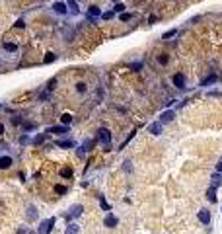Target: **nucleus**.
Wrapping results in <instances>:
<instances>
[{
	"label": "nucleus",
	"instance_id": "obj_1",
	"mask_svg": "<svg viewBox=\"0 0 222 234\" xmlns=\"http://www.w3.org/2000/svg\"><path fill=\"white\" fill-rule=\"evenodd\" d=\"M97 140L103 145V150H109V146H111V133L107 131V129H99V131H97Z\"/></svg>",
	"mask_w": 222,
	"mask_h": 234
},
{
	"label": "nucleus",
	"instance_id": "obj_2",
	"mask_svg": "<svg viewBox=\"0 0 222 234\" xmlns=\"http://www.w3.org/2000/svg\"><path fill=\"white\" fill-rule=\"evenodd\" d=\"M55 222H57L55 217H51V219H47V220H41V225L37 226V232L39 234H49L53 230V226H55Z\"/></svg>",
	"mask_w": 222,
	"mask_h": 234
},
{
	"label": "nucleus",
	"instance_id": "obj_3",
	"mask_svg": "<svg viewBox=\"0 0 222 234\" xmlns=\"http://www.w3.org/2000/svg\"><path fill=\"white\" fill-rule=\"evenodd\" d=\"M162 131H164V125L160 121H154V123H150V125H148V133H152L154 137L162 135Z\"/></svg>",
	"mask_w": 222,
	"mask_h": 234
},
{
	"label": "nucleus",
	"instance_id": "obj_4",
	"mask_svg": "<svg viewBox=\"0 0 222 234\" xmlns=\"http://www.w3.org/2000/svg\"><path fill=\"white\" fill-rule=\"evenodd\" d=\"M103 225H105L107 228H115V226L119 225V219H117L115 215H111V213H109V215H105V219H103Z\"/></svg>",
	"mask_w": 222,
	"mask_h": 234
},
{
	"label": "nucleus",
	"instance_id": "obj_5",
	"mask_svg": "<svg viewBox=\"0 0 222 234\" xmlns=\"http://www.w3.org/2000/svg\"><path fill=\"white\" fill-rule=\"evenodd\" d=\"M47 133H53V135H65V133H68V127L66 125H55V127H49Z\"/></svg>",
	"mask_w": 222,
	"mask_h": 234
},
{
	"label": "nucleus",
	"instance_id": "obj_6",
	"mask_svg": "<svg viewBox=\"0 0 222 234\" xmlns=\"http://www.w3.org/2000/svg\"><path fill=\"white\" fill-rule=\"evenodd\" d=\"M173 119H176V113L171 111V109H168V111H164L162 115H160V123H162V125L164 123H171Z\"/></svg>",
	"mask_w": 222,
	"mask_h": 234
},
{
	"label": "nucleus",
	"instance_id": "obj_7",
	"mask_svg": "<svg viewBox=\"0 0 222 234\" xmlns=\"http://www.w3.org/2000/svg\"><path fill=\"white\" fill-rule=\"evenodd\" d=\"M171 80H173V86H176V88H185V76L183 74H179V72H177V74H173V78H171Z\"/></svg>",
	"mask_w": 222,
	"mask_h": 234
},
{
	"label": "nucleus",
	"instance_id": "obj_8",
	"mask_svg": "<svg viewBox=\"0 0 222 234\" xmlns=\"http://www.w3.org/2000/svg\"><path fill=\"white\" fill-rule=\"evenodd\" d=\"M12 164H14L12 156H0V170H6V168H10Z\"/></svg>",
	"mask_w": 222,
	"mask_h": 234
},
{
	"label": "nucleus",
	"instance_id": "obj_9",
	"mask_svg": "<svg viewBox=\"0 0 222 234\" xmlns=\"http://www.w3.org/2000/svg\"><path fill=\"white\" fill-rule=\"evenodd\" d=\"M199 220L203 225H208V222H210V213H208L207 209H201L199 211Z\"/></svg>",
	"mask_w": 222,
	"mask_h": 234
},
{
	"label": "nucleus",
	"instance_id": "obj_10",
	"mask_svg": "<svg viewBox=\"0 0 222 234\" xmlns=\"http://www.w3.org/2000/svg\"><path fill=\"white\" fill-rule=\"evenodd\" d=\"M53 10H55L57 14H66V12H68L65 2H55V4H53Z\"/></svg>",
	"mask_w": 222,
	"mask_h": 234
},
{
	"label": "nucleus",
	"instance_id": "obj_11",
	"mask_svg": "<svg viewBox=\"0 0 222 234\" xmlns=\"http://www.w3.org/2000/svg\"><path fill=\"white\" fill-rule=\"evenodd\" d=\"M82 205H74V207H70V213H68V217L72 219V217H80L82 215Z\"/></svg>",
	"mask_w": 222,
	"mask_h": 234
},
{
	"label": "nucleus",
	"instance_id": "obj_12",
	"mask_svg": "<svg viewBox=\"0 0 222 234\" xmlns=\"http://www.w3.org/2000/svg\"><path fill=\"white\" fill-rule=\"evenodd\" d=\"M66 6H68V10L72 14H80V8H78V4H76V0H66Z\"/></svg>",
	"mask_w": 222,
	"mask_h": 234
},
{
	"label": "nucleus",
	"instance_id": "obj_13",
	"mask_svg": "<svg viewBox=\"0 0 222 234\" xmlns=\"http://www.w3.org/2000/svg\"><path fill=\"white\" fill-rule=\"evenodd\" d=\"M210 179H213V185H214V187H218V185L222 183V174H220V172H214Z\"/></svg>",
	"mask_w": 222,
	"mask_h": 234
},
{
	"label": "nucleus",
	"instance_id": "obj_14",
	"mask_svg": "<svg viewBox=\"0 0 222 234\" xmlns=\"http://www.w3.org/2000/svg\"><path fill=\"white\" fill-rule=\"evenodd\" d=\"M37 219V209L33 205H29L28 207V220H35Z\"/></svg>",
	"mask_w": 222,
	"mask_h": 234
},
{
	"label": "nucleus",
	"instance_id": "obj_15",
	"mask_svg": "<svg viewBox=\"0 0 222 234\" xmlns=\"http://www.w3.org/2000/svg\"><path fill=\"white\" fill-rule=\"evenodd\" d=\"M207 199H208V201H216V187H210V189H208V191H207Z\"/></svg>",
	"mask_w": 222,
	"mask_h": 234
},
{
	"label": "nucleus",
	"instance_id": "obj_16",
	"mask_svg": "<svg viewBox=\"0 0 222 234\" xmlns=\"http://www.w3.org/2000/svg\"><path fill=\"white\" fill-rule=\"evenodd\" d=\"M57 146H60V148H72L74 142L72 140H57Z\"/></svg>",
	"mask_w": 222,
	"mask_h": 234
},
{
	"label": "nucleus",
	"instance_id": "obj_17",
	"mask_svg": "<svg viewBox=\"0 0 222 234\" xmlns=\"http://www.w3.org/2000/svg\"><path fill=\"white\" fill-rule=\"evenodd\" d=\"M78 225H74V222H72V225H68V226H66V230H65V234H78Z\"/></svg>",
	"mask_w": 222,
	"mask_h": 234
},
{
	"label": "nucleus",
	"instance_id": "obj_18",
	"mask_svg": "<svg viewBox=\"0 0 222 234\" xmlns=\"http://www.w3.org/2000/svg\"><path fill=\"white\" fill-rule=\"evenodd\" d=\"M214 82H218V78H216L214 74H210L208 78H205L203 82H201V86H208V84H214Z\"/></svg>",
	"mask_w": 222,
	"mask_h": 234
},
{
	"label": "nucleus",
	"instance_id": "obj_19",
	"mask_svg": "<svg viewBox=\"0 0 222 234\" xmlns=\"http://www.w3.org/2000/svg\"><path fill=\"white\" fill-rule=\"evenodd\" d=\"M88 14L92 16V18H97V16H102V12H99V8H97V6H90V8H88Z\"/></svg>",
	"mask_w": 222,
	"mask_h": 234
},
{
	"label": "nucleus",
	"instance_id": "obj_20",
	"mask_svg": "<svg viewBox=\"0 0 222 234\" xmlns=\"http://www.w3.org/2000/svg\"><path fill=\"white\" fill-rule=\"evenodd\" d=\"M94 145H96V140H86V142H84V146H82V150H84V152H88V150H92L94 148Z\"/></svg>",
	"mask_w": 222,
	"mask_h": 234
},
{
	"label": "nucleus",
	"instance_id": "obj_21",
	"mask_svg": "<svg viewBox=\"0 0 222 234\" xmlns=\"http://www.w3.org/2000/svg\"><path fill=\"white\" fill-rule=\"evenodd\" d=\"M45 139H47V133H41V135H37L35 139H33V142H35V145H43Z\"/></svg>",
	"mask_w": 222,
	"mask_h": 234
},
{
	"label": "nucleus",
	"instance_id": "obj_22",
	"mask_svg": "<svg viewBox=\"0 0 222 234\" xmlns=\"http://www.w3.org/2000/svg\"><path fill=\"white\" fill-rule=\"evenodd\" d=\"M60 121H62V125H68V123H72V115L70 113H62Z\"/></svg>",
	"mask_w": 222,
	"mask_h": 234
},
{
	"label": "nucleus",
	"instance_id": "obj_23",
	"mask_svg": "<svg viewBox=\"0 0 222 234\" xmlns=\"http://www.w3.org/2000/svg\"><path fill=\"white\" fill-rule=\"evenodd\" d=\"M72 168H62L60 170V176H62V178H72Z\"/></svg>",
	"mask_w": 222,
	"mask_h": 234
},
{
	"label": "nucleus",
	"instance_id": "obj_24",
	"mask_svg": "<svg viewBox=\"0 0 222 234\" xmlns=\"http://www.w3.org/2000/svg\"><path fill=\"white\" fill-rule=\"evenodd\" d=\"M4 49L14 53V51H18V45H16V43H4Z\"/></svg>",
	"mask_w": 222,
	"mask_h": 234
},
{
	"label": "nucleus",
	"instance_id": "obj_25",
	"mask_svg": "<svg viewBox=\"0 0 222 234\" xmlns=\"http://www.w3.org/2000/svg\"><path fill=\"white\" fill-rule=\"evenodd\" d=\"M55 59H57V55H55V53H47L45 62H47V65H49V62H55Z\"/></svg>",
	"mask_w": 222,
	"mask_h": 234
},
{
	"label": "nucleus",
	"instance_id": "obj_26",
	"mask_svg": "<svg viewBox=\"0 0 222 234\" xmlns=\"http://www.w3.org/2000/svg\"><path fill=\"white\" fill-rule=\"evenodd\" d=\"M168 61H170V57H168V55H160V57H158V62H160V65H168Z\"/></svg>",
	"mask_w": 222,
	"mask_h": 234
},
{
	"label": "nucleus",
	"instance_id": "obj_27",
	"mask_svg": "<svg viewBox=\"0 0 222 234\" xmlns=\"http://www.w3.org/2000/svg\"><path fill=\"white\" fill-rule=\"evenodd\" d=\"M173 35H177V29H170V31H166V33H164V39H170V37H173Z\"/></svg>",
	"mask_w": 222,
	"mask_h": 234
},
{
	"label": "nucleus",
	"instance_id": "obj_28",
	"mask_svg": "<svg viewBox=\"0 0 222 234\" xmlns=\"http://www.w3.org/2000/svg\"><path fill=\"white\" fill-rule=\"evenodd\" d=\"M55 84H57V78H51V80H49V84H47V92H51V90L55 88Z\"/></svg>",
	"mask_w": 222,
	"mask_h": 234
},
{
	"label": "nucleus",
	"instance_id": "obj_29",
	"mask_svg": "<svg viewBox=\"0 0 222 234\" xmlns=\"http://www.w3.org/2000/svg\"><path fill=\"white\" fill-rule=\"evenodd\" d=\"M55 191L59 193V195H65V193H66V187H65V185H57V187H55Z\"/></svg>",
	"mask_w": 222,
	"mask_h": 234
},
{
	"label": "nucleus",
	"instance_id": "obj_30",
	"mask_svg": "<svg viewBox=\"0 0 222 234\" xmlns=\"http://www.w3.org/2000/svg\"><path fill=\"white\" fill-rule=\"evenodd\" d=\"M113 12H121V14H123V12H125V4H115V8H113Z\"/></svg>",
	"mask_w": 222,
	"mask_h": 234
},
{
	"label": "nucleus",
	"instance_id": "obj_31",
	"mask_svg": "<svg viewBox=\"0 0 222 234\" xmlns=\"http://www.w3.org/2000/svg\"><path fill=\"white\" fill-rule=\"evenodd\" d=\"M113 16H115V12H111V10H109V12H103V14H102V18H103V20H111Z\"/></svg>",
	"mask_w": 222,
	"mask_h": 234
},
{
	"label": "nucleus",
	"instance_id": "obj_32",
	"mask_svg": "<svg viewBox=\"0 0 222 234\" xmlns=\"http://www.w3.org/2000/svg\"><path fill=\"white\" fill-rule=\"evenodd\" d=\"M131 18H133V14H127V12H123V14H121V22H129Z\"/></svg>",
	"mask_w": 222,
	"mask_h": 234
},
{
	"label": "nucleus",
	"instance_id": "obj_33",
	"mask_svg": "<svg viewBox=\"0 0 222 234\" xmlns=\"http://www.w3.org/2000/svg\"><path fill=\"white\" fill-rule=\"evenodd\" d=\"M28 142H29V137L28 135H22V137H20V145H28Z\"/></svg>",
	"mask_w": 222,
	"mask_h": 234
},
{
	"label": "nucleus",
	"instance_id": "obj_34",
	"mask_svg": "<svg viewBox=\"0 0 222 234\" xmlns=\"http://www.w3.org/2000/svg\"><path fill=\"white\" fill-rule=\"evenodd\" d=\"M76 90H78V92H86V84H84V82H78V84H76Z\"/></svg>",
	"mask_w": 222,
	"mask_h": 234
},
{
	"label": "nucleus",
	"instance_id": "obj_35",
	"mask_svg": "<svg viewBox=\"0 0 222 234\" xmlns=\"http://www.w3.org/2000/svg\"><path fill=\"white\" fill-rule=\"evenodd\" d=\"M18 234H29L28 228H18Z\"/></svg>",
	"mask_w": 222,
	"mask_h": 234
},
{
	"label": "nucleus",
	"instance_id": "obj_36",
	"mask_svg": "<svg viewBox=\"0 0 222 234\" xmlns=\"http://www.w3.org/2000/svg\"><path fill=\"white\" fill-rule=\"evenodd\" d=\"M23 25H25V23H23V20H18V22H16V28H23Z\"/></svg>",
	"mask_w": 222,
	"mask_h": 234
},
{
	"label": "nucleus",
	"instance_id": "obj_37",
	"mask_svg": "<svg viewBox=\"0 0 222 234\" xmlns=\"http://www.w3.org/2000/svg\"><path fill=\"white\" fill-rule=\"evenodd\" d=\"M216 172H220V174H222V162H218V164H216Z\"/></svg>",
	"mask_w": 222,
	"mask_h": 234
},
{
	"label": "nucleus",
	"instance_id": "obj_38",
	"mask_svg": "<svg viewBox=\"0 0 222 234\" xmlns=\"http://www.w3.org/2000/svg\"><path fill=\"white\" fill-rule=\"evenodd\" d=\"M0 135H4V125L0 123Z\"/></svg>",
	"mask_w": 222,
	"mask_h": 234
}]
</instances>
